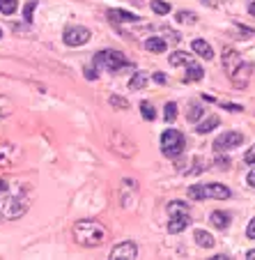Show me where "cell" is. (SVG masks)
<instances>
[{
  "instance_id": "11",
  "label": "cell",
  "mask_w": 255,
  "mask_h": 260,
  "mask_svg": "<svg viewBox=\"0 0 255 260\" xmlns=\"http://www.w3.org/2000/svg\"><path fill=\"white\" fill-rule=\"evenodd\" d=\"M136 201H138V182L124 177L122 184H120V203H122L124 210H129V207L136 205Z\"/></svg>"
},
{
  "instance_id": "3",
  "label": "cell",
  "mask_w": 255,
  "mask_h": 260,
  "mask_svg": "<svg viewBox=\"0 0 255 260\" xmlns=\"http://www.w3.org/2000/svg\"><path fill=\"white\" fill-rule=\"evenodd\" d=\"M223 72L228 74V79L232 81L235 88H246L250 79V67L241 60V55L237 53L232 46L223 49Z\"/></svg>"
},
{
  "instance_id": "21",
  "label": "cell",
  "mask_w": 255,
  "mask_h": 260,
  "mask_svg": "<svg viewBox=\"0 0 255 260\" xmlns=\"http://www.w3.org/2000/svg\"><path fill=\"white\" fill-rule=\"evenodd\" d=\"M218 122H221V120H218V115H209V118H207V120H202V122L198 124V127H196V132L200 134V136H205V134H209L211 129H216V127H218Z\"/></svg>"
},
{
  "instance_id": "27",
  "label": "cell",
  "mask_w": 255,
  "mask_h": 260,
  "mask_svg": "<svg viewBox=\"0 0 255 260\" xmlns=\"http://www.w3.org/2000/svg\"><path fill=\"white\" fill-rule=\"evenodd\" d=\"M163 118H166V122H175L177 120V104L175 102H168L166 108H163Z\"/></svg>"
},
{
  "instance_id": "14",
  "label": "cell",
  "mask_w": 255,
  "mask_h": 260,
  "mask_svg": "<svg viewBox=\"0 0 255 260\" xmlns=\"http://www.w3.org/2000/svg\"><path fill=\"white\" fill-rule=\"evenodd\" d=\"M106 14H108V19H111V23H138V21H140V16L131 14V12H127V10H108Z\"/></svg>"
},
{
  "instance_id": "4",
  "label": "cell",
  "mask_w": 255,
  "mask_h": 260,
  "mask_svg": "<svg viewBox=\"0 0 255 260\" xmlns=\"http://www.w3.org/2000/svg\"><path fill=\"white\" fill-rule=\"evenodd\" d=\"M168 216H170V221H168V233H170V235H177V233L187 231V228L191 226V216H189L187 203L172 201L170 205H168Z\"/></svg>"
},
{
  "instance_id": "12",
  "label": "cell",
  "mask_w": 255,
  "mask_h": 260,
  "mask_svg": "<svg viewBox=\"0 0 255 260\" xmlns=\"http://www.w3.org/2000/svg\"><path fill=\"white\" fill-rule=\"evenodd\" d=\"M138 255V246L136 242H120L111 249V258L113 260H133Z\"/></svg>"
},
{
  "instance_id": "13",
  "label": "cell",
  "mask_w": 255,
  "mask_h": 260,
  "mask_svg": "<svg viewBox=\"0 0 255 260\" xmlns=\"http://www.w3.org/2000/svg\"><path fill=\"white\" fill-rule=\"evenodd\" d=\"M21 159V147H16L14 143H0V166H14Z\"/></svg>"
},
{
  "instance_id": "36",
  "label": "cell",
  "mask_w": 255,
  "mask_h": 260,
  "mask_svg": "<svg viewBox=\"0 0 255 260\" xmlns=\"http://www.w3.org/2000/svg\"><path fill=\"white\" fill-rule=\"evenodd\" d=\"M152 79L157 81V83H166V76H163L161 72H157V74H152Z\"/></svg>"
},
{
  "instance_id": "26",
  "label": "cell",
  "mask_w": 255,
  "mask_h": 260,
  "mask_svg": "<svg viewBox=\"0 0 255 260\" xmlns=\"http://www.w3.org/2000/svg\"><path fill=\"white\" fill-rule=\"evenodd\" d=\"M140 115H142V120H157V111H154V106L152 104H148V102H142L140 104Z\"/></svg>"
},
{
  "instance_id": "38",
  "label": "cell",
  "mask_w": 255,
  "mask_h": 260,
  "mask_svg": "<svg viewBox=\"0 0 255 260\" xmlns=\"http://www.w3.org/2000/svg\"><path fill=\"white\" fill-rule=\"evenodd\" d=\"M85 79H90V81L97 79V69H94V72H92V69H85Z\"/></svg>"
},
{
  "instance_id": "40",
  "label": "cell",
  "mask_w": 255,
  "mask_h": 260,
  "mask_svg": "<svg viewBox=\"0 0 255 260\" xmlns=\"http://www.w3.org/2000/svg\"><path fill=\"white\" fill-rule=\"evenodd\" d=\"M246 258H248V260H255V249H250L248 253H246Z\"/></svg>"
},
{
  "instance_id": "2",
  "label": "cell",
  "mask_w": 255,
  "mask_h": 260,
  "mask_svg": "<svg viewBox=\"0 0 255 260\" xmlns=\"http://www.w3.org/2000/svg\"><path fill=\"white\" fill-rule=\"evenodd\" d=\"M74 240L83 249H94V246H101L108 240V231L103 228V223L94 219H81L74 226Z\"/></svg>"
},
{
  "instance_id": "15",
  "label": "cell",
  "mask_w": 255,
  "mask_h": 260,
  "mask_svg": "<svg viewBox=\"0 0 255 260\" xmlns=\"http://www.w3.org/2000/svg\"><path fill=\"white\" fill-rule=\"evenodd\" d=\"M209 221H211V226L218 228V231H226L228 226H230V214L228 212H221V210H216L209 214Z\"/></svg>"
},
{
  "instance_id": "37",
  "label": "cell",
  "mask_w": 255,
  "mask_h": 260,
  "mask_svg": "<svg viewBox=\"0 0 255 260\" xmlns=\"http://www.w3.org/2000/svg\"><path fill=\"white\" fill-rule=\"evenodd\" d=\"M202 3H207L209 7H221L223 5V0H202Z\"/></svg>"
},
{
  "instance_id": "18",
  "label": "cell",
  "mask_w": 255,
  "mask_h": 260,
  "mask_svg": "<svg viewBox=\"0 0 255 260\" xmlns=\"http://www.w3.org/2000/svg\"><path fill=\"white\" fill-rule=\"evenodd\" d=\"M191 49L196 51V53L200 55V58H205V60H211V58H214V49H211V46L207 44L205 40H193Z\"/></svg>"
},
{
  "instance_id": "41",
  "label": "cell",
  "mask_w": 255,
  "mask_h": 260,
  "mask_svg": "<svg viewBox=\"0 0 255 260\" xmlns=\"http://www.w3.org/2000/svg\"><path fill=\"white\" fill-rule=\"evenodd\" d=\"M0 40H3V30H0Z\"/></svg>"
},
{
  "instance_id": "19",
  "label": "cell",
  "mask_w": 255,
  "mask_h": 260,
  "mask_svg": "<svg viewBox=\"0 0 255 260\" xmlns=\"http://www.w3.org/2000/svg\"><path fill=\"white\" fill-rule=\"evenodd\" d=\"M200 118H205V106L200 102H191L187 108V120L189 122H198Z\"/></svg>"
},
{
  "instance_id": "17",
  "label": "cell",
  "mask_w": 255,
  "mask_h": 260,
  "mask_svg": "<svg viewBox=\"0 0 255 260\" xmlns=\"http://www.w3.org/2000/svg\"><path fill=\"white\" fill-rule=\"evenodd\" d=\"M202 76H205V72H202L200 64L187 62V74H184V81H187V83H196V81H202Z\"/></svg>"
},
{
  "instance_id": "34",
  "label": "cell",
  "mask_w": 255,
  "mask_h": 260,
  "mask_svg": "<svg viewBox=\"0 0 255 260\" xmlns=\"http://www.w3.org/2000/svg\"><path fill=\"white\" fill-rule=\"evenodd\" d=\"M223 108H226V111H232V113H239V111H244V108L237 106V104H223Z\"/></svg>"
},
{
  "instance_id": "6",
  "label": "cell",
  "mask_w": 255,
  "mask_h": 260,
  "mask_svg": "<svg viewBox=\"0 0 255 260\" xmlns=\"http://www.w3.org/2000/svg\"><path fill=\"white\" fill-rule=\"evenodd\" d=\"M232 191L226 184H218V182H209V184H193L189 187V198L193 201H205V198H216V201H226L230 198Z\"/></svg>"
},
{
  "instance_id": "23",
  "label": "cell",
  "mask_w": 255,
  "mask_h": 260,
  "mask_svg": "<svg viewBox=\"0 0 255 260\" xmlns=\"http://www.w3.org/2000/svg\"><path fill=\"white\" fill-rule=\"evenodd\" d=\"M168 62H170L172 67H179V64H187V62H191V55H189L187 51H175V53H170V58H168Z\"/></svg>"
},
{
  "instance_id": "35",
  "label": "cell",
  "mask_w": 255,
  "mask_h": 260,
  "mask_svg": "<svg viewBox=\"0 0 255 260\" xmlns=\"http://www.w3.org/2000/svg\"><path fill=\"white\" fill-rule=\"evenodd\" d=\"M246 182H248V187H253V189H255V168L248 173V177H246Z\"/></svg>"
},
{
  "instance_id": "28",
  "label": "cell",
  "mask_w": 255,
  "mask_h": 260,
  "mask_svg": "<svg viewBox=\"0 0 255 260\" xmlns=\"http://www.w3.org/2000/svg\"><path fill=\"white\" fill-rule=\"evenodd\" d=\"M108 104H111V106L113 108H120V111H127L129 108V102L124 97H118V94H111V97H108Z\"/></svg>"
},
{
  "instance_id": "20",
  "label": "cell",
  "mask_w": 255,
  "mask_h": 260,
  "mask_svg": "<svg viewBox=\"0 0 255 260\" xmlns=\"http://www.w3.org/2000/svg\"><path fill=\"white\" fill-rule=\"evenodd\" d=\"M145 49L152 51V53H163L168 49V42L163 37H148L145 40Z\"/></svg>"
},
{
  "instance_id": "9",
  "label": "cell",
  "mask_w": 255,
  "mask_h": 260,
  "mask_svg": "<svg viewBox=\"0 0 255 260\" xmlns=\"http://www.w3.org/2000/svg\"><path fill=\"white\" fill-rule=\"evenodd\" d=\"M90 37H92V32H90V28H85V25H69V28L64 30V35H62L64 44L71 46V49L85 46L90 42Z\"/></svg>"
},
{
  "instance_id": "30",
  "label": "cell",
  "mask_w": 255,
  "mask_h": 260,
  "mask_svg": "<svg viewBox=\"0 0 255 260\" xmlns=\"http://www.w3.org/2000/svg\"><path fill=\"white\" fill-rule=\"evenodd\" d=\"M152 10L157 12V14H168V12H170V5L163 3V0H152Z\"/></svg>"
},
{
  "instance_id": "7",
  "label": "cell",
  "mask_w": 255,
  "mask_h": 260,
  "mask_svg": "<svg viewBox=\"0 0 255 260\" xmlns=\"http://www.w3.org/2000/svg\"><path fill=\"white\" fill-rule=\"evenodd\" d=\"M108 145H111V150H113L115 154H120V157H124V159L136 154V143L124 132H120V129H113V132L108 134Z\"/></svg>"
},
{
  "instance_id": "33",
  "label": "cell",
  "mask_w": 255,
  "mask_h": 260,
  "mask_svg": "<svg viewBox=\"0 0 255 260\" xmlns=\"http://www.w3.org/2000/svg\"><path fill=\"white\" fill-rule=\"evenodd\" d=\"M246 235H248L250 240H255V216L248 221V228H246Z\"/></svg>"
},
{
  "instance_id": "31",
  "label": "cell",
  "mask_w": 255,
  "mask_h": 260,
  "mask_svg": "<svg viewBox=\"0 0 255 260\" xmlns=\"http://www.w3.org/2000/svg\"><path fill=\"white\" fill-rule=\"evenodd\" d=\"M34 7H37V0H30L28 5H25V10H23V19H25V21H32V12H34Z\"/></svg>"
},
{
  "instance_id": "10",
  "label": "cell",
  "mask_w": 255,
  "mask_h": 260,
  "mask_svg": "<svg viewBox=\"0 0 255 260\" xmlns=\"http://www.w3.org/2000/svg\"><path fill=\"white\" fill-rule=\"evenodd\" d=\"M244 143V134L239 132H223L221 136L214 141V152H230L235 147Z\"/></svg>"
},
{
  "instance_id": "32",
  "label": "cell",
  "mask_w": 255,
  "mask_h": 260,
  "mask_svg": "<svg viewBox=\"0 0 255 260\" xmlns=\"http://www.w3.org/2000/svg\"><path fill=\"white\" fill-rule=\"evenodd\" d=\"M244 161H246V164H255V145L246 150V154H244Z\"/></svg>"
},
{
  "instance_id": "16",
  "label": "cell",
  "mask_w": 255,
  "mask_h": 260,
  "mask_svg": "<svg viewBox=\"0 0 255 260\" xmlns=\"http://www.w3.org/2000/svg\"><path fill=\"white\" fill-rule=\"evenodd\" d=\"M193 240H196V244L202 246V249H214V244H216V240L211 237V233L202 231V228H198V231L193 233Z\"/></svg>"
},
{
  "instance_id": "22",
  "label": "cell",
  "mask_w": 255,
  "mask_h": 260,
  "mask_svg": "<svg viewBox=\"0 0 255 260\" xmlns=\"http://www.w3.org/2000/svg\"><path fill=\"white\" fill-rule=\"evenodd\" d=\"M148 81H150V74L136 72V74H133V79L129 81V90H140V88H145V85H148Z\"/></svg>"
},
{
  "instance_id": "25",
  "label": "cell",
  "mask_w": 255,
  "mask_h": 260,
  "mask_svg": "<svg viewBox=\"0 0 255 260\" xmlns=\"http://www.w3.org/2000/svg\"><path fill=\"white\" fill-rule=\"evenodd\" d=\"M177 21H179V23H189V25H193V23H198V14H196V12L181 10V12H177Z\"/></svg>"
},
{
  "instance_id": "24",
  "label": "cell",
  "mask_w": 255,
  "mask_h": 260,
  "mask_svg": "<svg viewBox=\"0 0 255 260\" xmlns=\"http://www.w3.org/2000/svg\"><path fill=\"white\" fill-rule=\"evenodd\" d=\"M12 111H14V104H12V99L5 97V94H0V118H7V115H12Z\"/></svg>"
},
{
  "instance_id": "29",
  "label": "cell",
  "mask_w": 255,
  "mask_h": 260,
  "mask_svg": "<svg viewBox=\"0 0 255 260\" xmlns=\"http://www.w3.org/2000/svg\"><path fill=\"white\" fill-rule=\"evenodd\" d=\"M19 7V0H0V12L3 14H14Z\"/></svg>"
},
{
  "instance_id": "39",
  "label": "cell",
  "mask_w": 255,
  "mask_h": 260,
  "mask_svg": "<svg viewBox=\"0 0 255 260\" xmlns=\"http://www.w3.org/2000/svg\"><path fill=\"white\" fill-rule=\"evenodd\" d=\"M248 12L250 16H255V0H248Z\"/></svg>"
},
{
  "instance_id": "1",
  "label": "cell",
  "mask_w": 255,
  "mask_h": 260,
  "mask_svg": "<svg viewBox=\"0 0 255 260\" xmlns=\"http://www.w3.org/2000/svg\"><path fill=\"white\" fill-rule=\"evenodd\" d=\"M30 207V189L21 182L0 180V214L5 219H16Z\"/></svg>"
},
{
  "instance_id": "5",
  "label": "cell",
  "mask_w": 255,
  "mask_h": 260,
  "mask_svg": "<svg viewBox=\"0 0 255 260\" xmlns=\"http://www.w3.org/2000/svg\"><path fill=\"white\" fill-rule=\"evenodd\" d=\"M94 67H103L108 69V72H120V69H131L133 62H129L127 55L122 53V51H113V49H106V51H99L97 55H94Z\"/></svg>"
},
{
  "instance_id": "8",
  "label": "cell",
  "mask_w": 255,
  "mask_h": 260,
  "mask_svg": "<svg viewBox=\"0 0 255 260\" xmlns=\"http://www.w3.org/2000/svg\"><path fill=\"white\" fill-rule=\"evenodd\" d=\"M161 152L170 159L179 157L184 152V134L177 129H166L161 134Z\"/></svg>"
}]
</instances>
